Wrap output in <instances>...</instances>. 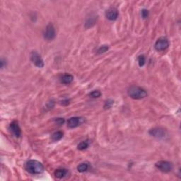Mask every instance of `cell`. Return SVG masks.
Wrapping results in <instances>:
<instances>
[{
    "label": "cell",
    "mask_w": 181,
    "mask_h": 181,
    "mask_svg": "<svg viewBox=\"0 0 181 181\" xmlns=\"http://www.w3.org/2000/svg\"><path fill=\"white\" fill-rule=\"evenodd\" d=\"M30 58L31 60L33 63V64L39 68H42L44 67V62L43 59H42L40 54L36 51L31 52V55H30Z\"/></svg>",
    "instance_id": "5b68a950"
},
{
    "label": "cell",
    "mask_w": 181,
    "mask_h": 181,
    "mask_svg": "<svg viewBox=\"0 0 181 181\" xmlns=\"http://www.w3.org/2000/svg\"><path fill=\"white\" fill-rule=\"evenodd\" d=\"M74 80V76L72 74H64V75L61 77L60 81L61 83L64 84H70L72 83Z\"/></svg>",
    "instance_id": "8fae6325"
},
{
    "label": "cell",
    "mask_w": 181,
    "mask_h": 181,
    "mask_svg": "<svg viewBox=\"0 0 181 181\" xmlns=\"http://www.w3.org/2000/svg\"><path fill=\"white\" fill-rule=\"evenodd\" d=\"M55 122L58 125H62V124H64V120L63 118H56Z\"/></svg>",
    "instance_id": "7402d4cb"
},
{
    "label": "cell",
    "mask_w": 181,
    "mask_h": 181,
    "mask_svg": "<svg viewBox=\"0 0 181 181\" xmlns=\"http://www.w3.org/2000/svg\"><path fill=\"white\" fill-rule=\"evenodd\" d=\"M149 134L157 139H163L166 137L167 132L162 128H154L149 130Z\"/></svg>",
    "instance_id": "8992f818"
},
{
    "label": "cell",
    "mask_w": 181,
    "mask_h": 181,
    "mask_svg": "<svg viewBox=\"0 0 181 181\" xmlns=\"http://www.w3.org/2000/svg\"><path fill=\"white\" fill-rule=\"evenodd\" d=\"M89 169V164L86 163H80L77 166V171L79 173H84Z\"/></svg>",
    "instance_id": "9a60e30c"
},
{
    "label": "cell",
    "mask_w": 181,
    "mask_h": 181,
    "mask_svg": "<svg viewBox=\"0 0 181 181\" xmlns=\"http://www.w3.org/2000/svg\"><path fill=\"white\" fill-rule=\"evenodd\" d=\"M0 64H1V68L3 69L4 66H6V61L4 60V59H1V62H0Z\"/></svg>",
    "instance_id": "603a6c76"
},
{
    "label": "cell",
    "mask_w": 181,
    "mask_h": 181,
    "mask_svg": "<svg viewBox=\"0 0 181 181\" xmlns=\"http://www.w3.org/2000/svg\"><path fill=\"white\" fill-rule=\"evenodd\" d=\"M56 36L55 29L53 24L50 23L46 27L45 31L44 33V38L47 40H53Z\"/></svg>",
    "instance_id": "52a82bcc"
},
{
    "label": "cell",
    "mask_w": 181,
    "mask_h": 181,
    "mask_svg": "<svg viewBox=\"0 0 181 181\" xmlns=\"http://www.w3.org/2000/svg\"><path fill=\"white\" fill-rule=\"evenodd\" d=\"M63 135H64V134H63L62 132H61V131L55 132H54L53 134H52L51 139H52V140L54 141H59L63 137Z\"/></svg>",
    "instance_id": "5bb4252c"
},
{
    "label": "cell",
    "mask_w": 181,
    "mask_h": 181,
    "mask_svg": "<svg viewBox=\"0 0 181 181\" xmlns=\"http://www.w3.org/2000/svg\"><path fill=\"white\" fill-rule=\"evenodd\" d=\"M169 47V41L166 37L158 38L154 44V48L157 51H163Z\"/></svg>",
    "instance_id": "3957f363"
},
{
    "label": "cell",
    "mask_w": 181,
    "mask_h": 181,
    "mask_svg": "<svg viewBox=\"0 0 181 181\" xmlns=\"http://www.w3.org/2000/svg\"><path fill=\"white\" fill-rule=\"evenodd\" d=\"M89 97H91V98H99V97L101 96V93H100V91H98V90H95L93 91L92 92H91L90 94H89Z\"/></svg>",
    "instance_id": "e0dca14e"
},
{
    "label": "cell",
    "mask_w": 181,
    "mask_h": 181,
    "mask_svg": "<svg viewBox=\"0 0 181 181\" xmlns=\"http://www.w3.org/2000/svg\"><path fill=\"white\" fill-rule=\"evenodd\" d=\"M106 17L110 21H115L118 17V12L115 8H110L106 12Z\"/></svg>",
    "instance_id": "30bf717a"
},
{
    "label": "cell",
    "mask_w": 181,
    "mask_h": 181,
    "mask_svg": "<svg viewBox=\"0 0 181 181\" xmlns=\"http://www.w3.org/2000/svg\"><path fill=\"white\" fill-rule=\"evenodd\" d=\"M89 141H88V140L83 141H81V142H80L79 144H78L77 149L80 151H83V150H85V149H86L88 147H89Z\"/></svg>",
    "instance_id": "2e32d148"
},
{
    "label": "cell",
    "mask_w": 181,
    "mask_h": 181,
    "mask_svg": "<svg viewBox=\"0 0 181 181\" xmlns=\"http://www.w3.org/2000/svg\"><path fill=\"white\" fill-rule=\"evenodd\" d=\"M156 167L164 173H169L171 172L173 169V165L171 162L166 161H160L155 164Z\"/></svg>",
    "instance_id": "277c9868"
},
{
    "label": "cell",
    "mask_w": 181,
    "mask_h": 181,
    "mask_svg": "<svg viewBox=\"0 0 181 181\" xmlns=\"http://www.w3.org/2000/svg\"><path fill=\"white\" fill-rule=\"evenodd\" d=\"M25 170L30 174L39 175L43 173L44 166L37 160H29L25 163Z\"/></svg>",
    "instance_id": "6da1fadb"
},
{
    "label": "cell",
    "mask_w": 181,
    "mask_h": 181,
    "mask_svg": "<svg viewBox=\"0 0 181 181\" xmlns=\"http://www.w3.org/2000/svg\"><path fill=\"white\" fill-rule=\"evenodd\" d=\"M9 130L16 138L19 137L21 134V128L19 125H18V122H16V121H13V122L10 123V125L9 126Z\"/></svg>",
    "instance_id": "9c48e42d"
},
{
    "label": "cell",
    "mask_w": 181,
    "mask_h": 181,
    "mask_svg": "<svg viewBox=\"0 0 181 181\" xmlns=\"http://www.w3.org/2000/svg\"><path fill=\"white\" fill-rule=\"evenodd\" d=\"M96 16H91V17H89L86 19V21L85 22V25L84 26L86 28H90V27H92L94 25L95 23H96Z\"/></svg>",
    "instance_id": "4fadbf2b"
},
{
    "label": "cell",
    "mask_w": 181,
    "mask_h": 181,
    "mask_svg": "<svg viewBox=\"0 0 181 181\" xmlns=\"http://www.w3.org/2000/svg\"><path fill=\"white\" fill-rule=\"evenodd\" d=\"M67 173H68V171H67V169H59L56 170V171H55V173H54V175H55V176L57 178L62 179V178H64V177L66 176Z\"/></svg>",
    "instance_id": "7c38bea8"
},
{
    "label": "cell",
    "mask_w": 181,
    "mask_h": 181,
    "mask_svg": "<svg viewBox=\"0 0 181 181\" xmlns=\"http://www.w3.org/2000/svg\"><path fill=\"white\" fill-rule=\"evenodd\" d=\"M114 103V101L113 100H106L105 103V105H104V108L105 109H108V108H111L112 107V106L113 105Z\"/></svg>",
    "instance_id": "ffe728a7"
},
{
    "label": "cell",
    "mask_w": 181,
    "mask_h": 181,
    "mask_svg": "<svg viewBox=\"0 0 181 181\" xmlns=\"http://www.w3.org/2000/svg\"><path fill=\"white\" fill-rule=\"evenodd\" d=\"M108 49H109V47H108V45H104L100 46V47L98 48L97 53H98V54H103V53H106V51H108Z\"/></svg>",
    "instance_id": "d6986e66"
},
{
    "label": "cell",
    "mask_w": 181,
    "mask_h": 181,
    "mask_svg": "<svg viewBox=\"0 0 181 181\" xmlns=\"http://www.w3.org/2000/svg\"><path fill=\"white\" fill-rule=\"evenodd\" d=\"M128 94L130 98L134 100H139L146 98L147 96V92L142 88L137 86H132L128 89Z\"/></svg>",
    "instance_id": "7a4b0ae2"
},
{
    "label": "cell",
    "mask_w": 181,
    "mask_h": 181,
    "mask_svg": "<svg viewBox=\"0 0 181 181\" xmlns=\"http://www.w3.org/2000/svg\"><path fill=\"white\" fill-rule=\"evenodd\" d=\"M85 122V119L82 117H72L67 121V126L70 128H75L81 125Z\"/></svg>",
    "instance_id": "ba28073f"
},
{
    "label": "cell",
    "mask_w": 181,
    "mask_h": 181,
    "mask_svg": "<svg viewBox=\"0 0 181 181\" xmlns=\"http://www.w3.org/2000/svg\"><path fill=\"white\" fill-rule=\"evenodd\" d=\"M145 61H146V59H145L144 55H141L138 57V64H139V67H143L145 64Z\"/></svg>",
    "instance_id": "ac0fdd59"
},
{
    "label": "cell",
    "mask_w": 181,
    "mask_h": 181,
    "mask_svg": "<svg viewBox=\"0 0 181 181\" xmlns=\"http://www.w3.org/2000/svg\"><path fill=\"white\" fill-rule=\"evenodd\" d=\"M149 16V11L146 9H144L141 11V16L143 18H147Z\"/></svg>",
    "instance_id": "44dd1931"
}]
</instances>
